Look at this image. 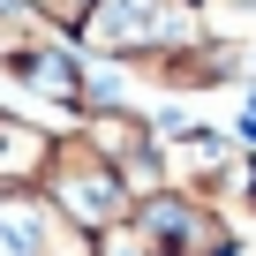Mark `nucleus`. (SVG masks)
Listing matches in <instances>:
<instances>
[{
	"instance_id": "obj_1",
	"label": "nucleus",
	"mask_w": 256,
	"mask_h": 256,
	"mask_svg": "<svg viewBox=\"0 0 256 256\" xmlns=\"http://www.w3.org/2000/svg\"><path fill=\"white\" fill-rule=\"evenodd\" d=\"M120 256H241V234L218 204L188 188H144L128 204L120 234H106Z\"/></svg>"
},
{
	"instance_id": "obj_2",
	"label": "nucleus",
	"mask_w": 256,
	"mask_h": 256,
	"mask_svg": "<svg viewBox=\"0 0 256 256\" xmlns=\"http://www.w3.org/2000/svg\"><path fill=\"white\" fill-rule=\"evenodd\" d=\"M30 188H46V204L68 218V226H83V234H120V218H128V204H136V188H128L76 128H53V151H46V174L30 181Z\"/></svg>"
},
{
	"instance_id": "obj_3",
	"label": "nucleus",
	"mask_w": 256,
	"mask_h": 256,
	"mask_svg": "<svg viewBox=\"0 0 256 256\" xmlns=\"http://www.w3.org/2000/svg\"><path fill=\"white\" fill-rule=\"evenodd\" d=\"M181 38H204V16L196 0H98L90 23H83V60H144V53H166Z\"/></svg>"
},
{
	"instance_id": "obj_4",
	"label": "nucleus",
	"mask_w": 256,
	"mask_h": 256,
	"mask_svg": "<svg viewBox=\"0 0 256 256\" xmlns=\"http://www.w3.org/2000/svg\"><path fill=\"white\" fill-rule=\"evenodd\" d=\"M248 144L226 128H158V188H188L204 204H226L241 188Z\"/></svg>"
},
{
	"instance_id": "obj_5",
	"label": "nucleus",
	"mask_w": 256,
	"mask_h": 256,
	"mask_svg": "<svg viewBox=\"0 0 256 256\" xmlns=\"http://www.w3.org/2000/svg\"><path fill=\"white\" fill-rule=\"evenodd\" d=\"M68 128H76V136H83V144L128 181V188H136V196L158 188V120H151L144 106H128V98H106V90H98Z\"/></svg>"
},
{
	"instance_id": "obj_6",
	"label": "nucleus",
	"mask_w": 256,
	"mask_h": 256,
	"mask_svg": "<svg viewBox=\"0 0 256 256\" xmlns=\"http://www.w3.org/2000/svg\"><path fill=\"white\" fill-rule=\"evenodd\" d=\"M120 76L144 83V90H166V98H204V90L248 83V53H241V46H218V38H181V46H166V53L120 60Z\"/></svg>"
},
{
	"instance_id": "obj_7",
	"label": "nucleus",
	"mask_w": 256,
	"mask_h": 256,
	"mask_svg": "<svg viewBox=\"0 0 256 256\" xmlns=\"http://www.w3.org/2000/svg\"><path fill=\"white\" fill-rule=\"evenodd\" d=\"M0 256H106V241L68 226L46 188H0Z\"/></svg>"
},
{
	"instance_id": "obj_8",
	"label": "nucleus",
	"mask_w": 256,
	"mask_h": 256,
	"mask_svg": "<svg viewBox=\"0 0 256 256\" xmlns=\"http://www.w3.org/2000/svg\"><path fill=\"white\" fill-rule=\"evenodd\" d=\"M46 151H53V128L16 113V106H0V188H30L46 174Z\"/></svg>"
},
{
	"instance_id": "obj_9",
	"label": "nucleus",
	"mask_w": 256,
	"mask_h": 256,
	"mask_svg": "<svg viewBox=\"0 0 256 256\" xmlns=\"http://www.w3.org/2000/svg\"><path fill=\"white\" fill-rule=\"evenodd\" d=\"M16 8L38 23V30H53V38H83V23H90V8H98V0H16Z\"/></svg>"
}]
</instances>
